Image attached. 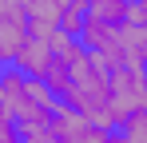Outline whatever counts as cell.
Segmentation results:
<instances>
[{
  "label": "cell",
  "mask_w": 147,
  "mask_h": 143,
  "mask_svg": "<svg viewBox=\"0 0 147 143\" xmlns=\"http://www.w3.org/2000/svg\"><path fill=\"white\" fill-rule=\"evenodd\" d=\"M60 103L64 99L48 88V80L28 76L16 64H4V72H0V111L16 115L20 127H48Z\"/></svg>",
  "instance_id": "6da1fadb"
},
{
  "label": "cell",
  "mask_w": 147,
  "mask_h": 143,
  "mask_svg": "<svg viewBox=\"0 0 147 143\" xmlns=\"http://www.w3.org/2000/svg\"><path fill=\"white\" fill-rule=\"evenodd\" d=\"M64 103H72L76 111L92 115L96 123L111 127V68L99 60L96 52H80L72 64V84L64 92Z\"/></svg>",
  "instance_id": "7a4b0ae2"
},
{
  "label": "cell",
  "mask_w": 147,
  "mask_h": 143,
  "mask_svg": "<svg viewBox=\"0 0 147 143\" xmlns=\"http://www.w3.org/2000/svg\"><path fill=\"white\" fill-rule=\"evenodd\" d=\"M147 107V80L143 68L127 64V68H111V127H119L123 119Z\"/></svg>",
  "instance_id": "3957f363"
},
{
  "label": "cell",
  "mask_w": 147,
  "mask_h": 143,
  "mask_svg": "<svg viewBox=\"0 0 147 143\" xmlns=\"http://www.w3.org/2000/svg\"><path fill=\"white\" fill-rule=\"evenodd\" d=\"M36 24L24 0H0V64H12L20 48L32 40Z\"/></svg>",
  "instance_id": "277c9868"
},
{
  "label": "cell",
  "mask_w": 147,
  "mask_h": 143,
  "mask_svg": "<svg viewBox=\"0 0 147 143\" xmlns=\"http://www.w3.org/2000/svg\"><path fill=\"white\" fill-rule=\"evenodd\" d=\"M52 60H56V32H32V40H28L24 48H20V56L12 60L20 72H28V76H48Z\"/></svg>",
  "instance_id": "5b68a950"
},
{
  "label": "cell",
  "mask_w": 147,
  "mask_h": 143,
  "mask_svg": "<svg viewBox=\"0 0 147 143\" xmlns=\"http://www.w3.org/2000/svg\"><path fill=\"white\" fill-rule=\"evenodd\" d=\"M131 8H135V0H88V12L99 20H111V24H127Z\"/></svg>",
  "instance_id": "8992f818"
},
{
  "label": "cell",
  "mask_w": 147,
  "mask_h": 143,
  "mask_svg": "<svg viewBox=\"0 0 147 143\" xmlns=\"http://www.w3.org/2000/svg\"><path fill=\"white\" fill-rule=\"evenodd\" d=\"M119 127L131 135V143H147V107H143V111H135L131 119H123Z\"/></svg>",
  "instance_id": "52a82bcc"
},
{
  "label": "cell",
  "mask_w": 147,
  "mask_h": 143,
  "mask_svg": "<svg viewBox=\"0 0 147 143\" xmlns=\"http://www.w3.org/2000/svg\"><path fill=\"white\" fill-rule=\"evenodd\" d=\"M103 143H131V135H127L123 127H111V131H107V139H103Z\"/></svg>",
  "instance_id": "ba28073f"
},
{
  "label": "cell",
  "mask_w": 147,
  "mask_h": 143,
  "mask_svg": "<svg viewBox=\"0 0 147 143\" xmlns=\"http://www.w3.org/2000/svg\"><path fill=\"white\" fill-rule=\"evenodd\" d=\"M64 4H76V8H88V0H64Z\"/></svg>",
  "instance_id": "9c48e42d"
},
{
  "label": "cell",
  "mask_w": 147,
  "mask_h": 143,
  "mask_svg": "<svg viewBox=\"0 0 147 143\" xmlns=\"http://www.w3.org/2000/svg\"><path fill=\"white\" fill-rule=\"evenodd\" d=\"M143 80H147V64H143Z\"/></svg>",
  "instance_id": "30bf717a"
},
{
  "label": "cell",
  "mask_w": 147,
  "mask_h": 143,
  "mask_svg": "<svg viewBox=\"0 0 147 143\" xmlns=\"http://www.w3.org/2000/svg\"><path fill=\"white\" fill-rule=\"evenodd\" d=\"M139 4H143V8H147V0H139Z\"/></svg>",
  "instance_id": "8fae6325"
}]
</instances>
